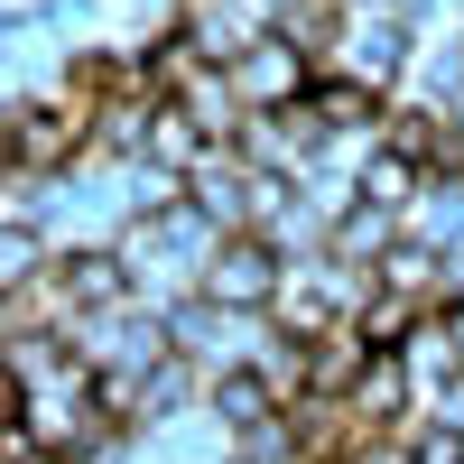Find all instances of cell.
Returning <instances> with one entry per match:
<instances>
[{
    "label": "cell",
    "instance_id": "obj_1",
    "mask_svg": "<svg viewBox=\"0 0 464 464\" xmlns=\"http://www.w3.org/2000/svg\"><path fill=\"white\" fill-rule=\"evenodd\" d=\"M288 196H297V186L269 177L260 159H242V149H214V159L186 177V205H196L214 232H269V223L288 214Z\"/></svg>",
    "mask_w": 464,
    "mask_h": 464
},
{
    "label": "cell",
    "instance_id": "obj_2",
    "mask_svg": "<svg viewBox=\"0 0 464 464\" xmlns=\"http://www.w3.org/2000/svg\"><path fill=\"white\" fill-rule=\"evenodd\" d=\"M409 65H418V19L391 10V0H353V28H343V47H334L325 74H353L372 93H400Z\"/></svg>",
    "mask_w": 464,
    "mask_h": 464
},
{
    "label": "cell",
    "instance_id": "obj_3",
    "mask_svg": "<svg viewBox=\"0 0 464 464\" xmlns=\"http://www.w3.org/2000/svg\"><path fill=\"white\" fill-rule=\"evenodd\" d=\"M168 334H177V362H196L205 381H223V372H242L260 353L269 316H232V306H214V297H186L168 316Z\"/></svg>",
    "mask_w": 464,
    "mask_h": 464
},
{
    "label": "cell",
    "instance_id": "obj_4",
    "mask_svg": "<svg viewBox=\"0 0 464 464\" xmlns=\"http://www.w3.org/2000/svg\"><path fill=\"white\" fill-rule=\"evenodd\" d=\"M279 288H288V251L269 242V232H232L214 251V269H205V297L232 306V316H269Z\"/></svg>",
    "mask_w": 464,
    "mask_h": 464
},
{
    "label": "cell",
    "instance_id": "obj_5",
    "mask_svg": "<svg viewBox=\"0 0 464 464\" xmlns=\"http://www.w3.org/2000/svg\"><path fill=\"white\" fill-rule=\"evenodd\" d=\"M223 74H232V93H242L251 121H260V111H297L306 93H316V65H306L288 37H260V47H251V56H232Z\"/></svg>",
    "mask_w": 464,
    "mask_h": 464
},
{
    "label": "cell",
    "instance_id": "obj_6",
    "mask_svg": "<svg viewBox=\"0 0 464 464\" xmlns=\"http://www.w3.org/2000/svg\"><path fill=\"white\" fill-rule=\"evenodd\" d=\"M325 149H334V130H325L306 102H297V111H260V121L242 130V159H260L269 177H288V186H297L306 168H316Z\"/></svg>",
    "mask_w": 464,
    "mask_h": 464
},
{
    "label": "cell",
    "instance_id": "obj_7",
    "mask_svg": "<svg viewBox=\"0 0 464 464\" xmlns=\"http://www.w3.org/2000/svg\"><path fill=\"white\" fill-rule=\"evenodd\" d=\"M56 288H65V306H74V325H84V316H111V306L140 297L121 251H56Z\"/></svg>",
    "mask_w": 464,
    "mask_h": 464
},
{
    "label": "cell",
    "instance_id": "obj_8",
    "mask_svg": "<svg viewBox=\"0 0 464 464\" xmlns=\"http://www.w3.org/2000/svg\"><path fill=\"white\" fill-rule=\"evenodd\" d=\"M306 111L334 130V140H381V111H391V93L353 84V74H316V93H306Z\"/></svg>",
    "mask_w": 464,
    "mask_h": 464
},
{
    "label": "cell",
    "instance_id": "obj_9",
    "mask_svg": "<svg viewBox=\"0 0 464 464\" xmlns=\"http://www.w3.org/2000/svg\"><path fill=\"white\" fill-rule=\"evenodd\" d=\"M400 362H409V391H418V409H428L446 381H464V334H455V316H428L409 343H400Z\"/></svg>",
    "mask_w": 464,
    "mask_h": 464
},
{
    "label": "cell",
    "instance_id": "obj_10",
    "mask_svg": "<svg viewBox=\"0 0 464 464\" xmlns=\"http://www.w3.org/2000/svg\"><path fill=\"white\" fill-rule=\"evenodd\" d=\"M205 409L223 418V428H232V437H251V428H269V418H288V400H279V391H269V381H260L251 362H242V372H223V381H214V391H205Z\"/></svg>",
    "mask_w": 464,
    "mask_h": 464
},
{
    "label": "cell",
    "instance_id": "obj_11",
    "mask_svg": "<svg viewBox=\"0 0 464 464\" xmlns=\"http://www.w3.org/2000/svg\"><path fill=\"white\" fill-rule=\"evenodd\" d=\"M437 316V306H418V297H391V288H381L372 306H362V316H353V334L372 343V353H400V343L418 334V325H428Z\"/></svg>",
    "mask_w": 464,
    "mask_h": 464
},
{
    "label": "cell",
    "instance_id": "obj_12",
    "mask_svg": "<svg viewBox=\"0 0 464 464\" xmlns=\"http://www.w3.org/2000/svg\"><path fill=\"white\" fill-rule=\"evenodd\" d=\"M428 196V168H409V159H391V149H381V159L362 168V205H381V214H400L409 223V205Z\"/></svg>",
    "mask_w": 464,
    "mask_h": 464
},
{
    "label": "cell",
    "instance_id": "obj_13",
    "mask_svg": "<svg viewBox=\"0 0 464 464\" xmlns=\"http://www.w3.org/2000/svg\"><path fill=\"white\" fill-rule=\"evenodd\" d=\"M418 464H464V437L455 428H418Z\"/></svg>",
    "mask_w": 464,
    "mask_h": 464
}]
</instances>
